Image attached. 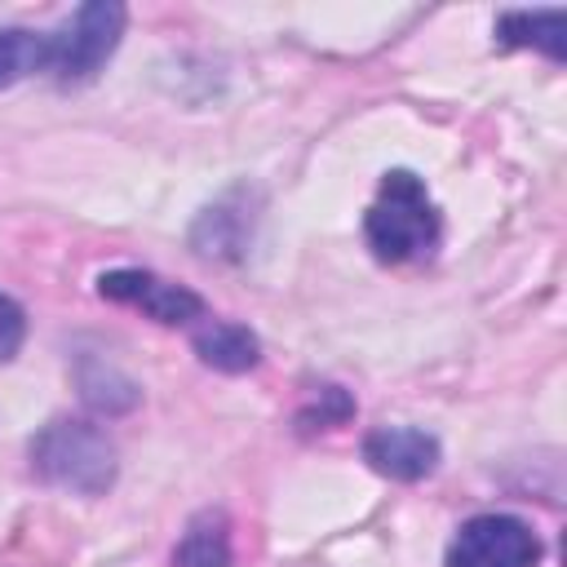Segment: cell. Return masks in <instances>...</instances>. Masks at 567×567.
Listing matches in <instances>:
<instances>
[{"label": "cell", "instance_id": "cell-1", "mask_svg": "<svg viewBox=\"0 0 567 567\" xmlns=\"http://www.w3.org/2000/svg\"><path fill=\"white\" fill-rule=\"evenodd\" d=\"M363 235H368V248L390 266L430 257L439 248L443 221H439V208H434L425 182L408 168L385 173L381 190L363 217Z\"/></svg>", "mask_w": 567, "mask_h": 567}, {"label": "cell", "instance_id": "cell-2", "mask_svg": "<svg viewBox=\"0 0 567 567\" xmlns=\"http://www.w3.org/2000/svg\"><path fill=\"white\" fill-rule=\"evenodd\" d=\"M31 470L75 496H102L115 483V443L89 421H49L31 439Z\"/></svg>", "mask_w": 567, "mask_h": 567}, {"label": "cell", "instance_id": "cell-3", "mask_svg": "<svg viewBox=\"0 0 567 567\" xmlns=\"http://www.w3.org/2000/svg\"><path fill=\"white\" fill-rule=\"evenodd\" d=\"M120 35H124V4H115V0L80 4L71 22L49 31V75L58 84L93 80L97 66L115 53Z\"/></svg>", "mask_w": 567, "mask_h": 567}, {"label": "cell", "instance_id": "cell-4", "mask_svg": "<svg viewBox=\"0 0 567 567\" xmlns=\"http://www.w3.org/2000/svg\"><path fill=\"white\" fill-rule=\"evenodd\" d=\"M536 563H540V540L523 518L478 514L461 523L443 567H536Z\"/></svg>", "mask_w": 567, "mask_h": 567}, {"label": "cell", "instance_id": "cell-5", "mask_svg": "<svg viewBox=\"0 0 567 567\" xmlns=\"http://www.w3.org/2000/svg\"><path fill=\"white\" fill-rule=\"evenodd\" d=\"M97 292L120 301V306H133L142 315H151L155 323H168V328H182V323H195L204 319V301L199 292L173 284V279H159L151 270H106L97 279Z\"/></svg>", "mask_w": 567, "mask_h": 567}, {"label": "cell", "instance_id": "cell-6", "mask_svg": "<svg viewBox=\"0 0 567 567\" xmlns=\"http://www.w3.org/2000/svg\"><path fill=\"white\" fill-rule=\"evenodd\" d=\"M363 461L399 483H416L439 465V439L416 425H381L363 439Z\"/></svg>", "mask_w": 567, "mask_h": 567}, {"label": "cell", "instance_id": "cell-7", "mask_svg": "<svg viewBox=\"0 0 567 567\" xmlns=\"http://www.w3.org/2000/svg\"><path fill=\"white\" fill-rule=\"evenodd\" d=\"M195 354L217 368V372H248L257 368L261 359V341L244 328V323H230V319H208L199 332H195Z\"/></svg>", "mask_w": 567, "mask_h": 567}, {"label": "cell", "instance_id": "cell-8", "mask_svg": "<svg viewBox=\"0 0 567 567\" xmlns=\"http://www.w3.org/2000/svg\"><path fill=\"white\" fill-rule=\"evenodd\" d=\"M177 567H230V527L226 514L204 509L190 518V527L182 532V545L173 554Z\"/></svg>", "mask_w": 567, "mask_h": 567}, {"label": "cell", "instance_id": "cell-9", "mask_svg": "<svg viewBox=\"0 0 567 567\" xmlns=\"http://www.w3.org/2000/svg\"><path fill=\"white\" fill-rule=\"evenodd\" d=\"M496 35H501V44L540 49V53H549L554 62L567 53V44H563V13H558V9H536V13L518 9V13H505V18L496 22Z\"/></svg>", "mask_w": 567, "mask_h": 567}, {"label": "cell", "instance_id": "cell-10", "mask_svg": "<svg viewBox=\"0 0 567 567\" xmlns=\"http://www.w3.org/2000/svg\"><path fill=\"white\" fill-rule=\"evenodd\" d=\"M31 71H49V31H0V89L18 84Z\"/></svg>", "mask_w": 567, "mask_h": 567}, {"label": "cell", "instance_id": "cell-11", "mask_svg": "<svg viewBox=\"0 0 567 567\" xmlns=\"http://www.w3.org/2000/svg\"><path fill=\"white\" fill-rule=\"evenodd\" d=\"M350 412H354V399H350L341 385H328V390H319V403H315L310 412H301V421H306V425L319 421V430H328V425H341Z\"/></svg>", "mask_w": 567, "mask_h": 567}, {"label": "cell", "instance_id": "cell-12", "mask_svg": "<svg viewBox=\"0 0 567 567\" xmlns=\"http://www.w3.org/2000/svg\"><path fill=\"white\" fill-rule=\"evenodd\" d=\"M22 337H27V315H22V306L0 292V363H9V359L18 354Z\"/></svg>", "mask_w": 567, "mask_h": 567}]
</instances>
